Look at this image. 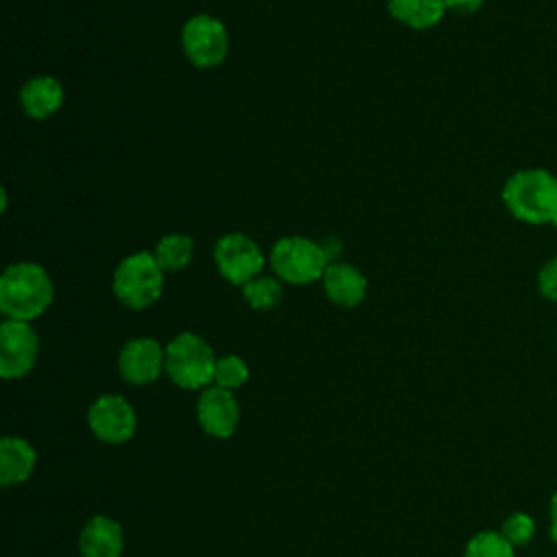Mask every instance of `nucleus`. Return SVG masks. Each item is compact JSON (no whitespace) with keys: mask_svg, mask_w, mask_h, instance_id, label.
Listing matches in <instances>:
<instances>
[{"mask_svg":"<svg viewBox=\"0 0 557 557\" xmlns=\"http://www.w3.org/2000/svg\"><path fill=\"white\" fill-rule=\"evenodd\" d=\"M537 287L544 298L557 302V255L542 265L537 274Z\"/></svg>","mask_w":557,"mask_h":557,"instance_id":"nucleus-22","label":"nucleus"},{"mask_svg":"<svg viewBox=\"0 0 557 557\" xmlns=\"http://www.w3.org/2000/svg\"><path fill=\"white\" fill-rule=\"evenodd\" d=\"M444 2H446V11H455V13H474L483 4V0H444Z\"/></svg>","mask_w":557,"mask_h":557,"instance_id":"nucleus-23","label":"nucleus"},{"mask_svg":"<svg viewBox=\"0 0 557 557\" xmlns=\"http://www.w3.org/2000/svg\"><path fill=\"white\" fill-rule=\"evenodd\" d=\"M39 352V337L28 322L4 320L0 324V374L2 379L26 376Z\"/></svg>","mask_w":557,"mask_h":557,"instance_id":"nucleus-8","label":"nucleus"},{"mask_svg":"<svg viewBox=\"0 0 557 557\" xmlns=\"http://www.w3.org/2000/svg\"><path fill=\"white\" fill-rule=\"evenodd\" d=\"M270 265L278 278L294 285H307L324 276L329 257L322 244L300 235H289L272 246Z\"/></svg>","mask_w":557,"mask_h":557,"instance_id":"nucleus-5","label":"nucleus"},{"mask_svg":"<svg viewBox=\"0 0 557 557\" xmlns=\"http://www.w3.org/2000/svg\"><path fill=\"white\" fill-rule=\"evenodd\" d=\"M81 557H122L124 533L120 522L109 516H94L78 535Z\"/></svg>","mask_w":557,"mask_h":557,"instance_id":"nucleus-12","label":"nucleus"},{"mask_svg":"<svg viewBox=\"0 0 557 557\" xmlns=\"http://www.w3.org/2000/svg\"><path fill=\"white\" fill-rule=\"evenodd\" d=\"M181 41L187 59L196 67H215L228 54L226 26L218 17L207 13L194 15L185 22Z\"/></svg>","mask_w":557,"mask_h":557,"instance_id":"nucleus-6","label":"nucleus"},{"mask_svg":"<svg viewBox=\"0 0 557 557\" xmlns=\"http://www.w3.org/2000/svg\"><path fill=\"white\" fill-rule=\"evenodd\" d=\"M194 242L185 233H170L159 239L154 248V257L163 272H178L191 261Z\"/></svg>","mask_w":557,"mask_h":557,"instance_id":"nucleus-17","label":"nucleus"},{"mask_svg":"<svg viewBox=\"0 0 557 557\" xmlns=\"http://www.w3.org/2000/svg\"><path fill=\"white\" fill-rule=\"evenodd\" d=\"M248 381V366L244 363V359H239L237 355H226L220 357L215 363V374H213V383L224 387V389H237Z\"/></svg>","mask_w":557,"mask_h":557,"instance_id":"nucleus-20","label":"nucleus"},{"mask_svg":"<svg viewBox=\"0 0 557 557\" xmlns=\"http://www.w3.org/2000/svg\"><path fill=\"white\" fill-rule=\"evenodd\" d=\"M242 289H244L246 302L252 309H261V311H268V309L276 307L283 298V287L272 276H257L252 281H248Z\"/></svg>","mask_w":557,"mask_h":557,"instance_id":"nucleus-19","label":"nucleus"},{"mask_svg":"<svg viewBox=\"0 0 557 557\" xmlns=\"http://www.w3.org/2000/svg\"><path fill=\"white\" fill-rule=\"evenodd\" d=\"M163 292V268L154 252H135L120 261L113 272V294L131 309H146Z\"/></svg>","mask_w":557,"mask_h":557,"instance_id":"nucleus-4","label":"nucleus"},{"mask_svg":"<svg viewBox=\"0 0 557 557\" xmlns=\"http://www.w3.org/2000/svg\"><path fill=\"white\" fill-rule=\"evenodd\" d=\"M324 294L339 307H357L366 298V276L348 263H329L322 276Z\"/></svg>","mask_w":557,"mask_h":557,"instance_id":"nucleus-14","label":"nucleus"},{"mask_svg":"<svg viewBox=\"0 0 557 557\" xmlns=\"http://www.w3.org/2000/svg\"><path fill=\"white\" fill-rule=\"evenodd\" d=\"M215 355L196 333H178L165 346V372L183 389H205L215 374Z\"/></svg>","mask_w":557,"mask_h":557,"instance_id":"nucleus-3","label":"nucleus"},{"mask_svg":"<svg viewBox=\"0 0 557 557\" xmlns=\"http://www.w3.org/2000/svg\"><path fill=\"white\" fill-rule=\"evenodd\" d=\"M500 533L518 548V546H527L533 535H535V520L524 513V511H516L511 516L505 518L503 527H500Z\"/></svg>","mask_w":557,"mask_h":557,"instance_id":"nucleus-21","label":"nucleus"},{"mask_svg":"<svg viewBox=\"0 0 557 557\" xmlns=\"http://www.w3.org/2000/svg\"><path fill=\"white\" fill-rule=\"evenodd\" d=\"M387 9L398 22L416 30H426L444 17L446 2L444 0H387Z\"/></svg>","mask_w":557,"mask_h":557,"instance_id":"nucleus-16","label":"nucleus"},{"mask_svg":"<svg viewBox=\"0 0 557 557\" xmlns=\"http://www.w3.org/2000/svg\"><path fill=\"white\" fill-rule=\"evenodd\" d=\"M37 463V453L30 446V442L15 437V435H4L0 442V483L4 487L24 483Z\"/></svg>","mask_w":557,"mask_h":557,"instance_id":"nucleus-15","label":"nucleus"},{"mask_svg":"<svg viewBox=\"0 0 557 557\" xmlns=\"http://www.w3.org/2000/svg\"><path fill=\"white\" fill-rule=\"evenodd\" d=\"M52 278L37 263H11L0 276V311L7 320L30 322L52 305Z\"/></svg>","mask_w":557,"mask_h":557,"instance_id":"nucleus-1","label":"nucleus"},{"mask_svg":"<svg viewBox=\"0 0 557 557\" xmlns=\"http://www.w3.org/2000/svg\"><path fill=\"white\" fill-rule=\"evenodd\" d=\"M20 104L28 117L46 120L63 104V85L54 76H33L20 89Z\"/></svg>","mask_w":557,"mask_h":557,"instance_id":"nucleus-13","label":"nucleus"},{"mask_svg":"<svg viewBox=\"0 0 557 557\" xmlns=\"http://www.w3.org/2000/svg\"><path fill=\"white\" fill-rule=\"evenodd\" d=\"M196 416L207 435L226 440L235 433L239 424V405L231 389H224L220 385H209L202 389L198 398Z\"/></svg>","mask_w":557,"mask_h":557,"instance_id":"nucleus-11","label":"nucleus"},{"mask_svg":"<svg viewBox=\"0 0 557 557\" xmlns=\"http://www.w3.org/2000/svg\"><path fill=\"white\" fill-rule=\"evenodd\" d=\"M213 257L220 274L239 287L257 278L263 268V255L259 246L242 233H231L220 237L215 244Z\"/></svg>","mask_w":557,"mask_h":557,"instance_id":"nucleus-9","label":"nucleus"},{"mask_svg":"<svg viewBox=\"0 0 557 557\" xmlns=\"http://www.w3.org/2000/svg\"><path fill=\"white\" fill-rule=\"evenodd\" d=\"M548 516H550V529H548V533H550V540L557 544V490H555L553 496H550Z\"/></svg>","mask_w":557,"mask_h":557,"instance_id":"nucleus-24","label":"nucleus"},{"mask_svg":"<svg viewBox=\"0 0 557 557\" xmlns=\"http://www.w3.org/2000/svg\"><path fill=\"white\" fill-rule=\"evenodd\" d=\"M87 424L100 442L124 444L135 435L137 416L124 396L104 394L89 405Z\"/></svg>","mask_w":557,"mask_h":557,"instance_id":"nucleus-7","label":"nucleus"},{"mask_svg":"<svg viewBox=\"0 0 557 557\" xmlns=\"http://www.w3.org/2000/svg\"><path fill=\"white\" fill-rule=\"evenodd\" d=\"M463 557H516V546L500 531H479L468 540Z\"/></svg>","mask_w":557,"mask_h":557,"instance_id":"nucleus-18","label":"nucleus"},{"mask_svg":"<svg viewBox=\"0 0 557 557\" xmlns=\"http://www.w3.org/2000/svg\"><path fill=\"white\" fill-rule=\"evenodd\" d=\"M503 202L520 222L557 226V176L542 168L518 170L503 187Z\"/></svg>","mask_w":557,"mask_h":557,"instance_id":"nucleus-2","label":"nucleus"},{"mask_svg":"<svg viewBox=\"0 0 557 557\" xmlns=\"http://www.w3.org/2000/svg\"><path fill=\"white\" fill-rule=\"evenodd\" d=\"M117 370L131 385H150L165 370V348L152 337H133L120 350Z\"/></svg>","mask_w":557,"mask_h":557,"instance_id":"nucleus-10","label":"nucleus"}]
</instances>
